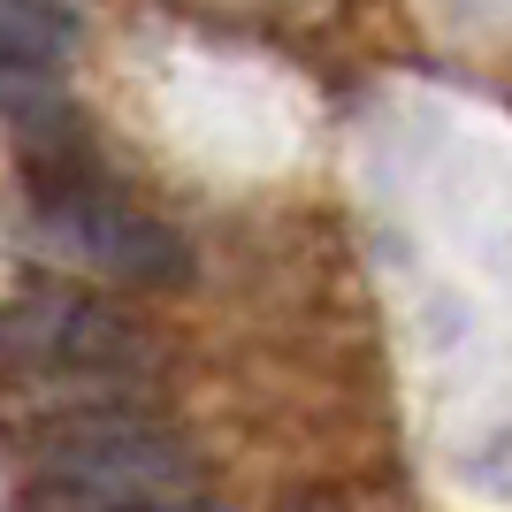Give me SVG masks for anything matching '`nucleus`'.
Instances as JSON below:
<instances>
[{
  "mask_svg": "<svg viewBox=\"0 0 512 512\" xmlns=\"http://www.w3.org/2000/svg\"><path fill=\"white\" fill-rule=\"evenodd\" d=\"M31 482L54 512H138L184 505L199 490V459L138 406H77L31 436Z\"/></svg>",
  "mask_w": 512,
  "mask_h": 512,
  "instance_id": "obj_1",
  "label": "nucleus"
},
{
  "mask_svg": "<svg viewBox=\"0 0 512 512\" xmlns=\"http://www.w3.org/2000/svg\"><path fill=\"white\" fill-rule=\"evenodd\" d=\"M138 512H199V505H192V497H184V505H138Z\"/></svg>",
  "mask_w": 512,
  "mask_h": 512,
  "instance_id": "obj_5",
  "label": "nucleus"
},
{
  "mask_svg": "<svg viewBox=\"0 0 512 512\" xmlns=\"http://www.w3.org/2000/svg\"><path fill=\"white\" fill-rule=\"evenodd\" d=\"M31 245L62 268H85L107 283H184L192 276V253L169 222L123 207L107 192H46L31 214Z\"/></svg>",
  "mask_w": 512,
  "mask_h": 512,
  "instance_id": "obj_2",
  "label": "nucleus"
},
{
  "mask_svg": "<svg viewBox=\"0 0 512 512\" xmlns=\"http://www.w3.org/2000/svg\"><path fill=\"white\" fill-rule=\"evenodd\" d=\"M69 46H77V23L54 0H0V62L54 69Z\"/></svg>",
  "mask_w": 512,
  "mask_h": 512,
  "instance_id": "obj_4",
  "label": "nucleus"
},
{
  "mask_svg": "<svg viewBox=\"0 0 512 512\" xmlns=\"http://www.w3.org/2000/svg\"><path fill=\"white\" fill-rule=\"evenodd\" d=\"M0 367L8 375H138L146 329H130L100 299L39 291V299L0 306Z\"/></svg>",
  "mask_w": 512,
  "mask_h": 512,
  "instance_id": "obj_3",
  "label": "nucleus"
}]
</instances>
